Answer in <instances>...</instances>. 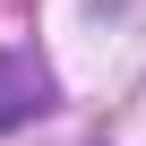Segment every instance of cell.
Wrapping results in <instances>:
<instances>
[{
  "label": "cell",
  "instance_id": "cell-1",
  "mask_svg": "<svg viewBox=\"0 0 146 146\" xmlns=\"http://www.w3.org/2000/svg\"><path fill=\"white\" fill-rule=\"evenodd\" d=\"M35 112H52V69L35 52H0V137L26 129Z\"/></svg>",
  "mask_w": 146,
  "mask_h": 146
}]
</instances>
